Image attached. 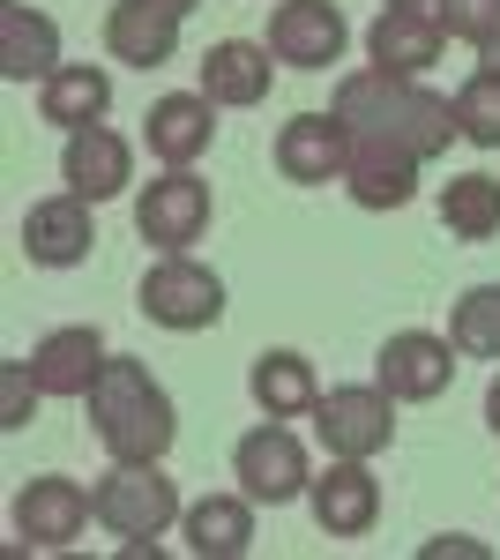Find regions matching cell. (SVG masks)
Masks as SVG:
<instances>
[{
	"label": "cell",
	"instance_id": "6da1fadb",
	"mask_svg": "<svg viewBox=\"0 0 500 560\" xmlns=\"http://www.w3.org/2000/svg\"><path fill=\"white\" fill-rule=\"evenodd\" d=\"M336 120L351 135H388V142H411L418 158H441L456 142V97L441 90H418V75H388V68H351L336 83Z\"/></svg>",
	"mask_w": 500,
	"mask_h": 560
},
{
	"label": "cell",
	"instance_id": "7a4b0ae2",
	"mask_svg": "<svg viewBox=\"0 0 500 560\" xmlns=\"http://www.w3.org/2000/svg\"><path fill=\"white\" fill-rule=\"evenodd\" d=\"M83 404L113 464H165V448L179 441V411L142 359H105Z\"/></svg>",
	"mask_w": 500,
	"mask_h": 560
},
{
	"label": "cell",
	"instance_id": "3957f363",
	"mask_svg": "<svg viewBox=\"0 0 500 560\" xmlns=\"http://www.w3.org/2000/svg\"><path fill=\"white\" fill-rule=\"evenodd\" d=\"M90 509H97V523L113 538H127V553H142L150 538H165L172 523L187 516L179 509V486L158 464H113V471L90 486Z\"/></svg>",
	"mask_w": 500,
	"mask_h": 560
},
{
	"label": "cell",
	"instance_id": "277c9868",
	"mask_svg": "<svg viewBox=\"0 0 500 560\" xmlns=\"http://www.w3.org/2000/svg\"><path fill=\"white\" fill-rule=\"evenodd\" d=\"M135 306L158 322V329H179V337H195L209 322H224V277L195 255H158L142 269V284H135Z\"/></svg>",
	"mask_w": 500,
	"mask_h": 560
},
{
	"label": "cell",
	"instance_id": "5b68a950",
	"mask_svg": "<svg viewBox=\"0 0 500 560\" xmlns=\"http://www.w3.org/2000/svg\"><path fill=\"white\" fill-rule=\"evenodd\" d=\"M232 478H240V493H247L254 509H284V501H306V448H299V433L284 419H261L254 433H240V448H232Z\"/></svg>",
	"mask_w": 500,
	"mask_h": 560
},
{
	"label": "cell",
	"instance_id": "8992f818",
	"mask_svg": "<svg viewBox=\"0 0 500 560\" xmlns=\"http://www.w3.org/2000/svg\"><path fill=\"white\" fill-rule=\"evenodd\" d=\"M209 179H195V165H165V179H150L135 195V232L158 247V255H187L209 232Z\"/></svg>",
	"mask_w": 500,
	"mask_h": 560
},
{
	"label": "cell",
	"instance_id": "52a82bcc",
	"mask_svg": "<svg viewBox=\"0 0 500 560\" xmlns=\"http://www.w3.org/2000/svg\"><path fill=\"white\" fill-rule=\"evenodd\" d=\"M314 433H322L329 456H359V464H374L381 448L396 441V396H388L381 382L329 388V396L314 404Z\"/></svg>",
	"mask_w": 500,
	"mask_h": 560
},
{
	"label": "cell",
	"instance_id": "ba28073f",
	"mask_svg": "<svg viewBox=\"0 0 500 560\" xmlns=\"http://www.w3.org/2000/svg\"><path fill=\"white\" fill-rule=\"evenodd\" d=\"M456 359L463 351L433 329H396L388 345L374 351V382L396 396V404H433L441 388L456 382Z\"/></svg>",
	"mask_w": 500,
	"mask_h": 560
},
{
	"label": "cell",
	"instance_id": "9c48e42d",
	"mask_svg": "<svg viewBox=\"0 0 500 560\" xmlns=\"http://www.w3.org/2000/svg\"><path fill=\"white\" fill-rule=\"evenodd\" d=\"M90 523H97L90 493L75 486V478H60V471L31 478V486L15 493V538H23L31 553H60V546H75Z\"/></svg>",
	"mask_w": 500,
	"mask_h": 560
},
{
	"label": "cell",
	"instance_id": "30bf717a",
	"mask_svg": "<svg viewBox=\"0 0 500 560\" xmlns=\"http://www.w3.org/2000/svg\"><path fill=\"white\" fill-rule=\"evenodd\" d=\"M418 158L411 142H388V135H351V158H344V195L359 210H404L418 195Z\"/></svg>",
	"mask_w": 500,
	"mask_h": 560
},
{
	"label": "cell",
	"instance_id": "8fae6325",
	"mask_svg": "<svg viewBox=\"0 0 500 560\" xmlns=\"http://www.w3.org/2000/svg\"><path fill=\"white\" fill-rule=\"evenodd\" d=\"M269 52L284 60V68H329L344 60V45H351V23H344V8L336 0H277V15H269Z\"/></svg>",
	"mask_w": 500,
	"mask_h": 560
},
{
	"label": "cell",
	"instance_id": "7c38bea8",
	"mask_svg": "<svg viewBox=\"0 0 500 560\" xmlns=\"http://www.w3.org/2000/svg\"><path fill=\"white\" fill-rule=\"evenodd\" d=\"M306 509L322 523V538H367L381 523V478L359 456H329V471L306 486Z\"/></svg>",
	"mask_w": 500,
	"mask_h": 560
},
{
	"label": "cell",
	"instance_id": "4fadbf2b",
	"mask_svg": "<svg viewBox=\"0 0 500 560\" xmlns=\"http://www.w3.org/2000/svg\"><path fill=\"white\" fill-rule=\"evenodd\" d=\"M60 179H68V195H83V202L127 195V179H135L127 135H113L105 120H97V128H68V142H60Z\"/></svg>",
	"mask_w": 500,
	"mask_h": 560
},
{
	"label": "cell",
	"instance_id": "5bb4252c",
	"mask_svg": "<svg viewBox=\"0 0 500 560\" xmlns=\"http://www.w3.org/2000/svg\"><path fill=\"white\" fill-rule=\"evenodd\" d=\"M344 158H351V128L336 113H299L277 128V173L292 187H329L344 179Z\"/></svg>",
	"mask_w": 500,
	"mask_h": 560
},
{
	"label": "cell",
	"instance_id": "9a60e30c",
	"mask_svg": "<svg viewBox=\"0 0 500 560\" xmlns=\"http://www.w3.org/2000/svg\"><path fill=\"white\" fill-rule=\"evenodd\" d=\"M90 247H97V224H90L83 195H45L23 210V255L38 269H75L90 261Z\"/></svg>",
	"mask_w": 500,
	"mask_h": 560
},
{
	"label": "cell",
	"instance_id": "2e32d148",
	"mask_svg": "<svg viewBox=\"0 0 500 560\" xmlns=\"http://www.w3.org/2000/svg\"><path fill=\"white\" fill-rule=\"evenodd\" d=\"M142 142H150V158H158V165H195L209 142H217V105H209L202 90H172V97L150 105Z\"/></svg>",
	"mask_w": 500,
	"mask_h": 560
},
{
	"label": "cell",
	"instance_id": "e0dca14e",
	"mask_svg": "<svg viewBox=\"0 0 500 560\" xmlns=\"http://www.w3.org/2000/svg\"><path fill=\"white\" fill-rule=\"evenodd\" d=\"M441 45H449V31H441L433 8H381L374 31H367V52L388 75H426L441 60Z\"/></svg>",
	"mask_w": 500,
	"mask_h": 560
},
{
	"label": "cell",
	"instance_id": "ac0fdd59",
	"mask_svg": "<svg viewBox=\"0 0 500 560\" xmlns=\"http://www.w3.org/2000/svg\"><path fill=\"white\" fill-rule=\"evenodd\" d=\"M68 60H60V31H53V15H38L31 0H0V75L8 83H45V75H60Z\"/></svg>",
	"mask_w": 500,
	"mask_h": 560
},
{
	"label": "cell",
	"instance_id": "d6986e66",
	"mask_svg": "<svg viewBox=\"0 0 500 560\" xmlns=\"http://www.w3.org/2000/svg\"><path fill=\"white\" fill-rule=\"evenodd\" d=\"M277 83V52L254 38H217L202 52V97L209 105H261Z\"/></svg>",
	"mask_w": 500,
	"mask_h": 560
},
{
	"label": "cell",
	"instance_id": "ffe728a7",
	"mask_svg": "<svg viewBox=\"0 0 500 560\" xmlns=\"http://www.w3.org/2000/svg\"><path fill=\"white\" fill-rule=\"evenodd\" d=\"M105 359H113V351H105V337H97L90 322H68V329L38 337L31 374H38L45 396H90V382H97V366H105Z\"/></svg>",
	"mask_w": 500,
	"mask_h": 560
},
{
	"label": "cell",
	"instance_id": "44dd1931",
	"mask_svg": "<svg viewBox=\"0 0 500 560\" xmlns=\"http://www.w3.org/2000/svg\"><path fill=\"white\" fill-rule=\"evenodd\" d=\"M247 396L261 404V419H314V404H322L314 359L306 351H261L247 366Z\"/></svg>",
	"mask_w": 500,
	"mask_h": 560
},
{
	"label": "cell",
	"instance_id": "7402d4cb",
	"mask_svg": "<svg viewBox=\"0 0 500 560\" xmlns=\"http://www.w3.org/2000/svg\"><path fill=\"white\" fill-rule=\"evenodd\" d=\"M105 45H113V60H127V68H165L172 52H179V15H165L158 0H113Z\"/></svg>",
	"mask_w": 500,
	"mask_h": 560
},
{
	"label": "cell",
	"instance_id": "603a6c76",
	"mask_svg": "<svg viewBox=\"0 0 500 560\" xmlns=\"http://www.w3.org/2000/svg\"><path fill=\"white\" fill-rule=\"evenodd\" d=\"M179 530H187V553L240 560L254 546V501H247V493H202V501L179 516Z\"/></svg>",
	"mask_w": 500,
	"mask_h": 560
},
{
	"label": "cell",
	"instance_id": "cb8c5ba5",
	"mask_svg": "<svg viewBox=\"0 0 500 560\" xmlns=\"http://www.w3.org/2000/svg\"><path fill=\"white\" fill-rule=\"evenodd\" d=\"M105 105H113V75L83 68V60H68L60 75L38 83V120H53V128H97Z\"/></svg>",
	"mask_w": 500,
	"mask_h": 560
},
{
	"label": "cell",
	"instance_id": "d4e9b609",
	"mask_svg": "<svg viewBox=\"0 0 500 560\" xmlns=\"http://www.w3.org/2000/svg\"><path fill=\"white\" fill-rule=\"evenodd\" d=\"M441 224H449V240H500V179L493 173H449Z\"/></svg>",
	"mask_w": 500,
	"mask_h": 560
},
{
	"label": "cell",
	"instance_id": "484cf974",
	"mask_svg": "<svg viewBox=\"0 0 500 560\" xmlns=\"http://www.w3.org/2000/svg\"><path fill=\"white\" fill-rule=\"evenodd\" d=\"M449 345L463 359H500V284H470L449 314Z\"/></svg>",
	"mask_w": 500,
	"mask_h": 560
},
{
	"label": "cell",
	"instance_id": "4316f807",
	"mask_svg": "<svg viewBox=\"0 0 500 560\" xmlns=\"http://www.w3.org/2000/svg\"><path fill=\"white\" fill-rule=\"evenodd\" d=\"M456 135L478 142V150H500V75L493 68H478V75L456 90Z\"/></svg>",
	"mask_w": 500,
	"mask_h": 560
},
{
	"label": "cell",
	"instance_id": "83f0119b",
	"mask_svg": "<svg viewBox=\"0 0 500 560\" xmlns=\"http://www.w3.org/2000/svg\"><path fill=\"white\" fill-rule=\"evenodd\" d=\"M433 15H441V31L463 45H486L500 31V0H433Z\"/></svg>",
	"mask_w": 500,
	"mask_h": 560
},
{
	"label": "cell",
	"instance_id": "f1b7e54d",
	"mask_svg": "<svg viewBox=\"0 0 500 560\" xmlns=\"http://www.w3.org/2000/svg\"><path fill=\"white\" fill-rule=\"evenodd\" d=\"M38 396L45 388H38V374H31V359H8V366H0V427H23Z\"/></svg>",
	"mask_w": 500,
	"mask_h": 560
},
{
	"label": "cell",
	"instance_id": "f546056e",
	"mask_svg": "<svg viewBox=\"0 0 500 560\" xmlns=\"http://www.w3.org/2000/svg\"><path fill=\"white\" fill-rule=\"evenodd\" d=\"M486 427L500 433V374H493V382H486Z\"/></svg>",
	"mask_w": 500,
	"mask_h": 560
},
{
	"label": "cell",
	"instance_id": "4dcf8cb0",
	"mask_svg": "<svg viewBox=\"0 0 500 560\" xmlns=\"http://www.w3.org/2000/svg\"><path fill=\"white\" fill-rule=\"evenodd\" d=\"M478 60H486V68H493V75H500V31H493V38H486V45H478Z\"/></svg>",
	"mask_w": 500,
	"mask_h": 560
},
{
	"label": "cell",
	"instance_id": "1f68e13d",
	"mask_svg": "<svg viewBox=\"0 0 500 560\" xmlns=\"http://www.w3.org/2000/svg\"><path fill=\"white\" fill-rule=\"evenodd\" d=\"M158 8H165V15H179V23H187V15H195V8H202V0H158Z\"/></svg>",
	"mask_w": 500,
	"mask_h": 560
},
{
	"label": "cell",
	"instance_id": "d6a6232c",
	"mask_svg": "<svg viewBox=\"0 0 500 560\" xmlns=\"http://www.w3.org/2000/svg\"><path fill=\"white\" fill-rule=\"evenodd\" d=\"M381 8H433V0H381Z\"/></svg>",
	"mask_w": 500,
	"mask_h": 560
}]
</instances>
